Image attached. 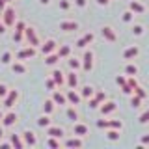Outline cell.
<instances>
[{"mask_svg": "<svg viewBox=\"0 0 149 149\" xmlns=\"http://www.w3.org/2000/svg\"><path fill=\"white\" fill-rule=\"evenodd\" d=\"M2 19H4V24L6 26H15V22H17V17H15V9L13 8H6L2 11Z\"/></svg>", "mask_w": 149, "mask_h": 149, "instance_id": "obj_1", "label": "cell"}, {"mask_svg": "<svg viewBox=\"0 0 149 149\" xmlns=\"http://www.w3.org/2000/svg\"><path fill=\"white\" fill-rule=\"evenodd\" d=\"M37 54V50H36V47H26V49H21L17 52V58L19 60H28V58H34V56Z\"/></svg>", "mask_w": 149, "mask_h": 149, "instance_id": "obj_2", "label": "cell"}, {"mask_svg": "<svg viewBox=\"0 0 149 149\" xmlns=\"http://www.w3.org/2000/svg\"><path fill=\"white\" fill-rule=\"evenodd\" d=\"M101 34H102V37H104L106 41H110V43H116V41H118V34L114 32L112 26H102Z\"/></svg>", "mask_w": 149, "mask_h": 149, "instance_id": "obj_3", "label": "cell"}, {"mask_svg": "<svg viewBox=\"0 0 149 149\" xmlns=\"http://www.w3.org/2000/svg\"><path fill=\"white\" fill-rule=\"evenodd\" d=\"M24 36H26L28 43H30L32 47H39V39H37V36H36V30H34L32 26H26V30H24Z\"/></svg>", "mask_w": 149, "mask_h": 149, "instance_id": "obj_4", "label": "cell"}, {"mask_svg": "<svg viewBox=\"0 0 149 149\" xmlns=\"http://www.w3.org/2000/svg\"><path fill=\"white\" fill-rule=\"evenodd\" d=\"M65 95H67V101L71 102V104H74V106H77V104H80V102H82V95H80V93H77V91H74V88H69Z\"/></svg>", "mask_w": 149, "mask_h": 149, "instance_id": "obj_5", "label": "cell"}, {"mask_svg": "<svg viewBox=\"0 0 149 149\" xmlns=\"http://www.w3.org/2000/svg\"><path fill=\"white\" fill-rule=\"evenodd\" d=\"M17 99H19V91L17 90H9V93L4 97V106H6V108H11Z\"/></svg>", "mask_w": 149, "mask_h": 149, "instance_id": "obj_6", "label": "cell"}, {"mask_svg": "<svg viewBox=\"0 0 149 149\" xmlns=\"http://www.w3.org/2000/svg\"><path fill=\"white\" fill-rule=\"evenodd\" d=\"M116 108H118V104H116L114 101H104L102 104L99 106V110H101V114L102 116H108V114H112Z\"/></svg>", "mask_w": 149, "mask_h": 149, "instance_id": "obj_7", "label": "cell"}, {"mask_svg": "<svg viewBox=\"0 0 149 149\" xmlns=\"http://www.w3.org/2000/svg\"><path fill=\"white\" fill-rule=\"evenodd\" d=\"M82 60H84V62H82L84 71H91V67H93V52H91V50H86Z\"/></svg>", "mask_w": 149, "mask_h": 149, "instance_id": "obj_8", "label": "cell"}, {"mask_svg": "<svg viewBox=\"0 0 149 149\" xmlns=\"http://www.w3.org/2000/svg\"><path fill=\"white\" fill-rule=\"evenodd\" d=\"M58 49V45H56V41L54 39H47L43 45H41V52H43L45 56L47 54H50V52H54V50Z\"/></svg>", "mask_w": 149, "mask_h": 149, "instance_id": "obj_9", "label": "cell"}, {"mask_svg": "<svg viewBox=\"0 0 149 149\" xmlns=\"http://www.w3.org/2000/svg\"><path fill=\"white\" fill-rule=\"evenodd\" d=\"M60 30L74 32V30H78V22L77 21H62V22H60Z\"/></svg>", "mask_w": 149, "mask_h": 149, "instance_id": "obj_10", "label": "cell"}, {"mask_svg": "<svg viewBox=\"0 0 149 149\" xmlns=\"http://www.w3.org/2000/svg\"><path fill=\"white\" fill-rule=\"evenodd\" d=\"M15 121H17V114L15 112H8L2 118V125L4 127H11V125H15Z\"/></svg>", "mask_w": 149, "mask_h": 149, "instance_id": "obj_11", "label": "cell"}, {"mask_svg": "<svg viewBox=\"0 0 149 149\" xmlns=\"http://www.w3.org/2000/svg\"><path fill=\"white\" fill-rule=\"evenodd\" d=\"M138 54H140V49H138L136 45H134V47H129V49L123 50V60H132V58H136Z\"/></svg>", "mask_w": 149, "mask_h": 149, "instance_id": "obj_12", "label": "cell"}, {"mask_svg": "<svg viewBox=\"0 0 149 149\" xmlns=\"http://www.w3.org/2000/svg\"><path fill=\"white\" fill-rule=\"evenodd\" d=\"M93 37H95V36H93L91 32H88L86 36H82L80 39L77 41V47H78V49H84V47H88V45H90L91 41H93Z\"/></svg>", "mask_w": 149, "mask_h": 149, "instance_id": "obj_13", "label": "cell"}, {"mask_svg": "<svg viewBox=\"0 0 149 149\" xmlns=\"http://www.w3.org/2000/svg\"><path fill=\"white\" fill-rule=\"evenodd\" d=\"M73 132H74V136H86L88 132H90V129H88V125H84V123H77L73 127Z\"/></svg>", "mask_w": 149, "mask_h": 149, "instance_id": "obj_14", "label": "cell"}, {"mask_svg": "<svg viewBox=\"0 0 149 149\" xmlns=\"http://www.w3.org/2000/svg\"><path fill=\"white\" fill-rule=\"evenodd\" d=\"M22 136H24V143H26V146L34 147L36 143H37V138H36V134L32 132V130H24V132H22Z\"/></svg>", "mask_w": 149, "mask_h": 149, "instance_id": "obj_15", "label": "cell"}, {"mask_svg": "<svg viewBox=\"0 0 149 149\" xmlns=\"http://www.w3.org/2000/svg\"><path fill=\"white\" fill-rule=\"evenodd\" d=\"M52 101L56 102V104H67V95H63L62 91H58V90H54L52 91Z\"/></svg>", "mask_w": 149, "mask_h": 149, "instance_id": "obj_16", "label": "cell"}, {"mask_svg": "<svg viewBox=\"0 0 149 149\" xmlns=\"http://www.w3.org/2000/svg\"><path fill=\"white\" fill-rule=\"evenodd\" d=\"M47 134H49V136H54V138H62L63 136V129L62 127H50V125H49Z\"/></svg>", "mask_w": 149, "mask_h": 149, "instance_id": "obj_17", "label": "cell"}, {"mask_svg": "<svg viewBox=\"0 0 149 149\" xmlns=\"http://www.w3.org/2000/svg\"><path fill=\"white\" fill-rule=\"evenodd\" d=\"M65 82H67L69 88H77V86H78V77H77V73L71 71V73L67 74V78H65Z\"/></svg>", "mask_w": 149, "mask_h": 149, "instance_id": "obj_18", "label": "cell"}, {"mask_svg": "<svg viewBox=\"0 0 149 149\" xmlns=\"http://www.w3.org/2000/svg\"><path fill=\"white\" fill-rule=\"evenodd\" d=\"M129 9H132L134 13H143V11H146L143 4H140L138 0H130V4H129Z\"/></svg>", "mask_w": 149, "mask_h": 149, "instance_id": "obj_19", "label": "cell"}, {"mask_svg": "<svg viewBox=\"0 0 149 149\" xmlns=\"http://www.w3.org/2000/svg\"><path fill=\"white\" fill-rule=\"evenodd\" d=\"M11 71L17 73V74H24V73H26V65L21 63V62H13V63H11Z\"/></svg>", "mask_w": 149, "mask_h": 149, "instance_id": "obj_20", "label": "cell"}, {"mask_svg": "<svg viewBox=\"0 0 149 149\" xmlns=\"http://www.w3.org/2000/svg\"><path fill=\"white\" fill-rule=\"evenodd\" d=\"M9 142H11V146L17 147V149H22V147H24V142L19 138V134H11V136H9Z\"/></svg>", "mask_w": 149, "mask_h": 149, "instance_id": "obj_21", "label": "cell"}, {"mask_svg": "<svg viewBox=\"0 0 149 149\" xmlns=\"http://www.w3.org/2000/svg\"><path fill=\"white\" fill-rule=\"evenodd\" d=\"M80 95H82V99H91V97L95 95V90H93L91 86H84L80 90Z\"/></svg>", "mask_w": 149, "mask_h": 149, "instance_id": "obj_22", "label": "cell"}, {"mask_svg": "<svg viewBox=\"0 0 149 149\" xmlns=\"http://www.w3.org/2000/svg\"><path fill=\"white\" fill-rule=\"evenodd\" d=\"M58 60H62V58L58 56V52H50V54H47L45 63H47V65H56V63H58Z\"/></svg>", "mask_w": 149, "mask_h": 149, "instance_id": "obj_23", "label": "cell"}, {"mask_svg": "<svg viewBox=\"0 0 149 149\" xmlns=\"http://www.w3.org/2000/svg\"><path fill=\"white\" fill-rule=\"evenodd\" d=\"M52 78H54V82L58 84V86H63L65 78H63V73L60 71V69H54V71H52Z\"/></svg>", "mask_w": 149, "mask_h": 149, "instance_id": "obj_24", "label": "cell"}, {"mask_svg": "<svg viewBox=\"0 0 149 149\" xmlns=\"http://www.w3.org/2000/svg\"><path fill=\"white\" fill-rule=\"evenodd\" d=\"M65 146H67V147H82L84 142L80 140V136H77V138H69L67 142H65Z\"/></svg>", "mask_w": 149, "mask_h": 149, "instance_id": "obj_25", "label": "cell"}, {"mask_svg": "<svg viewBox=\"0 0 149 149\" xmlns=\"http://www.w3.org/2000/svg\"><path fill=\"white\" fill-rule=\"evenodd\" d=\"M69 54H71V47H69V45H62L58 49V56H60V58H67Z\"/></svg>", "mask_w": 149, "mask_h": 149, "instance_id": "obj_26", "label": "cell"}, {"mask_svg": "<svg viewBox=\"0 0 149 149\" xmlns=\"http://www.w3.org/2000/svg\"><path fill=\"white\" fill-rule=\"evenodd\" d=\"M54 104H56V102H54L52 99H50V101H45V104H43V112L50 116V114L54 112Z\"/></svg>", "mask_w": 149, "mask_h": 149, "instance_id": "obj_27", "label": "cell"}, {"mask_svg": "<svg viewBox=\"0 0 149 149\" xmlns=\"http://www.w3.org/2000/svg\"><path fill=\"white\" fill-rule=\"evenodd\" d=\"M125 73L129 74V77H136V73H138V67L134 63H127L125 65Z\"/></svg>", "mask_w": 149, "mask_h": 149, "instance_id": "obj_28", "label": "cell"}, {"mask_svg": "<svg viewBox=\"0 0 149 149\" xmlns=\"http://www.w3.org/2000/svg\"><path fill=\"white\" fill-rule=\"evenodd\" d=\"M106 138L108 140H119V129H108V132H106Z\"/></svg>", "mask_w": 149, "mask_h": 149, "instance_id": "obj_29", "label": "cell"}, {"mask_svg": "<svg viewBox=\"0 0 149 149\" xmlns=\"http://www.w3.org/2000/svg\"><path fill=\"white\" fill-rule=\"evenodd\" d=\"M69 67H71L73 71H77V69L82 67V62H80L78 58H69Z\"/></svg>", "mask_w": 149, "mask_h": 149, "instance_id": "obj_30", "label": "cell"}, {"mask_svg": "<svg viewBox=\"0 0 149 149\" xmlns=\"http://www.w3.org/2000/svg\"><path fill=\"white\" fill-rule=\"evenodd\" d=\"M37 125H39V127H49V125H50V118H49V114L41 116V118L37 119Z\"/></svg>", "mask_w": 149, "mask_h": 149, "instance_id": "obj_31", "label": "cell"}, {"mask_svg": "<svg viewBox=\"0 0 149 149\" xmlns=\"http://www.w3.org/2000/svg\"><path fill=\"white\" fill-rule=\"evenodd\" d=\"M132 19H134V11L132 9H127V11L123 13V17H121V21L123 22H132Z\"/></svg>", "mask_w": 149, "mask_h": 149, "instance_id": "obj_32", "label": "cell"}, {"mask_svg": "<svg viewBox=\"0 0 149 149\" xmlns=\"http://www.w3.org/2000/svg\"><path fill=\"white\" fill-rule=\"evenodd\" d=\"M65 114H67V118L71 119V121H77L78 119V114H77V110H74L73 106H69V108L65 110Z\"/></svg>", "mask_w": 149, "mask_h": 149, "instance_id": "obj_33", "label": "cell"}, {"mask_svg": "<svg viewBox=\"0 0 149 149\" xmlns=\"http://www.w3.org/2000/svg\"><path fill=\"white\" fill-rule=\"evenodd\" d=\"M47 146L58 149V147H60V140H58V138H54V136H49V140H47Z\"/></svg>", "mask_w": 149, "mask_h": 149, "instance_id": "obj_34", "label": "cell"}, {"mask_svg": "<svg viewBox=\"0 0 149 149\" xmlns=\"http://www.w3.org/2000/svg\"><path fill=\"white\" fill-rule=\"evenodd\" d=\"M93 99H95L99 104H102V102L106 101V93L104 91H95V95H93Z\"/></svg>", "mask_w": 149, "mask_h": 149, "instance_id": "obj_35", "label": "cell"}, {"mask_svg": "<svg viewBox=\"0 0 149 149\" xmlns=\"http://www.w3.org/2000/svg\"><path fill=\"white\" fill-rule=\"evenodd\" d=\"M121 127H123V123H121L119 119H110L108 121V129H119L121 130Z\"/></svg>", "mask_w": 149, "mask_h": 149, "instance_id": "obj_36", "label": "cell"}, {"mask_svg": "<svg viewBox=\"0 0 149 149\" xmlns=\"http://www.w3.org/2000/svg\"><path fill=\"white\" fill-rule=\"evenodd\" d=\"M45 86H47V90H49V91H54V90H56V86H58V84H56V82H54V78L50 77L49 80L45 82Z\"/></svg>", "mask_w": 149, "mask_h": 149, "instance_id": "obj_37", "label": "cell"}, {"mask_svg": "<svg viewBox=\"0 0 149 149\" xmlns=\"http://www.w3.org/2000/svg\"><path fill=\"white\" fill-rule=\"evenodd\" d=\"M142 97H138V95H132V99H130V104H132V108H138L140 104H142Z\"/></svg>", "mask_w": 149, "mask_h": 149, "instance_id": "obj_38", "label": "cell"}, {"mask_svg": "<svg viewBox=\"0 0 149 149\" xmlns=\"http://www.w3.org/2000/svg\"><path fill=\"white\" fill-rule=\"evenodd\" d=\"M11 58H13L11 52H4V54H2V58H0V62H2L4 65H8V63H11Z\"/></svg>", "mask_w": 149, "mask_h": 149, "instance_id": "obj_39", "label": "cell"}, {"mask_svg": "<svg viewBox=\"0 0 149 149\" xmlns=\"http://www.w3.org/2000/svg\"><path fill=\"white\" fill-rule=\"evenodd\" d=\"M134 93H136L138 97H142V99H147V91L143 90V88H140V86H136V88H134Z\"/></svg>", "mask_w": 149, "mask_h": 149, "instance_id": "obj_40", "label": "cell"}, {"mask_svg": "<svg viewBox=\"0 0 149 149\" xmlns=\"http://www.w3.org/2000/svg\"><path fill=\"white\" fill-rule=\"evenodd\" d=\"M121 91H123L125 95H130V93H134V88H132V86H130V84L127 82L125 86H121Z\"/></svg>", "mask_w": 149, "mask_h": 149, "instance_id": "obj_41", "label": "cell"}, {"mask_svg": "<svg viewBox=\"0 0 149 149\" xmlns=\"http://www.w3.org/2000/svg\"><path fill=\"white\" fill-rule=\"evenodd\" d=\"M138 121H140V123H149V110L142 112V114H140V118H138Z\"/></svg>", "mask_w": 149, "mask_h": 149, "instance_id": "obj_42", "label": "cell"}, {"mask_svg": "<svg viewBox=\"0 0 149 149\" xmlns=\"http://www.w3.org/2000/svg\"><path fill=\"white\" fill-rule=\"evenodd\" d=\"M24 30H26L24 21H17V22H15V32H24Z\"/></svg>", "mask_w": 149, "mask_h": 149, "instance_id": "obj_43", "label": "cell"}, {"mask_svg": "<svg viewBox=\"0 0 149 149\" xmlns=\"http://www.w3.org/2000/svg\"><path fill=\"white\" fill-rule=\"evenodd\" d=\"M132 34H134V36H142V34H143V26H142V24H134Z\"/></svg>", "mask_w": 149, "mask_h": 149, "instance_id": "obj_44", "label": "cell"}, {"mask_svg": "<svg viewBox=\"0 0 149 149\" xmlns=\"http://www.w3.org/2000/svg\"><path fill=\"white\" fill-rule=\"evenodd\" d=\"M69 8H71V2H69V0H60V9H63V11H67Z\"/></svg>", "mask_w": 149, "mask_h": 149, "instance_id": "obj_45", "label": "cell"}, {"mask_svg": "<svg viewBox=\"0 0 149 149\" xmlns=\"http://www.w3.org/2000/svg\"><path fill=\"white\" fill-rule=\"evenodd\" d=\"M8 93H9L8 86H6V84H0V97H2V99H4V97H6Z\"/></svg>", "mask_w": 149, "mask_h": 149, "instance_id": "obj_46", "label": "cell"}, {"mask_svg": "<svg viewBox=\"0 0 149 149\" xmlns=\"http://www.w3.org/2000/svg\"><path fill=\"white\" fill-rule=\"evenodd\" d=\"M97 127L99 129H108V121L106 119H97Z\"/></svg>", "mask_w": 149, "mask_h": 149, "instance_id": "obj_47", "label": "cell"}, {"mask_svg": "<svg viewBox=\"0 0 149 149\" xmlns=\"http://www.w3.org/2000/svg\"><path fill=\"white\" fill-rule=\"evenodd\" d=\"M140 143H142V146H149V134H143V136L140 138Z\"/></svg>", "mask_w": 149, "mask_h": 149, "instance_id": "obj_48", "label": "cell"}, {"mask_svg": "<svg viewBox=\"0 0 149 149\" xmlns=\"http://www.w3.org/2000/svg\"><path fill=\"white\" fill-rule=\"evenodd\" d=\"M116 82H118L119 86H125V84H127V78H125V77H118V78H116Z\"/></svg>", "mask_w": 149, "mask_h": 149, "instance_id": "obj_49", "label": "cell"}, {"mask_svg": "<svg viewBox=\"0 0 149 149\" xmlns=\"http://www.w3.org/2000/svg\"><path fill=\"white\" fill-rule=\"evenodd\" d=\"M127 82H129L132 88H136V86H138V82H136V78H134V77H129V78H127Z\"/></svg>", "mask_w": 149, "mask_h": 149, "instance_id": "obj_50", "label": "cell"}, {"mask_svg": "<svg viewBox=\"0 0 149 149\" xmlns=\"http://www.w3.org/2000/svg\"><path fill=\"white\" fill-rule=\"evenodd\" d=\"M99 106H101V104H99V102H97V101L91 97V99H90V108H99Z\"/></svg>", "mask_w": 149, "mask_h": 149, "instance_id": "obj_51", "label": "cell"}, {"mask_svg": "<svg viewBox=\"0 0 149 149\" xmlns=\"http://www.w3.org/2000/svg\"><path fill=\"white\" fill-rule=\"evenodd\" d=\"M74 4H77L78 8H86V4H88V0H74Z\"/></svg>", "mask_w": 149, "mask_h": 149, "instance_id": "obj_52", "label": "cell"}, {"mask_svg": "<svg viewBox=\"0 0 149 149\" xmlns=\"http://www.w3.org/2000/svg\"><path fill=\"white\" fill-rule=\"evenodd\" d=\"M97 4H99V6H108L110 0H97Z\"/></svg>", "mask_w": 149, "mask_h": 149, "instance_id": "obj_53", "label": "cell"}, {"mask_svg": "<svg viewBox=\"0 0 149 149\" xmlns=\"http://www.w3.org/2000/svg\"><path fill=\"white\" fill-rule=\"evenodd\" d=\"M6 9V0H0V13Z\"/></svg>", "mask_w": 149, "mask_h": 149, "instance_id": "obj_54", "label": "cell"}, {"mask_svg": "<svg viewBox=\"0 0 149 149\" xmlns=\"http://www.w3.org/2000/svg\"><path fill=\"white\" fill-rule=\"evenodd\" d=\"M6 28H8V26L4 24V21H2V22H0V34H4V32H6Z\"/></svg>", "mask_w": 149, "mask_h": 149, "instance_id": "obj_55", "label": "cell"}, {"mask_svg": "<svg viewBox=\"0 0 149 149\" xmlns=\"http://www.w3.org/2000/svg\"><path fill=\"white\" fill-rule=\"evenodd\" d=\"M39 2H41V4H49L50 0H39Z\"/></svg>", "mask_w": 149, "mask_h": 149, "instance_id": "obj_56", "label": "cell"}, {"mask_svg": "<svg viewBox=\"0 0 149 149\" xmlns=\"http://www.w3.org/2000/svg\"><path fill=\"white\" fill-rule=\"evenodd\" d=\"M2 136H4V130H2V129H0V138H2Z\"/></svg>", "mask_w": 149, "mask_h": 149, "instance_id": "obj_57", "label": "cell"}, {"mask_svg": "<svg viewBox=\"0 0 149 149\" xmlns=\"http://www.w3.org/2000/svg\"><path fill=\"white\" fill-rule=\"evenodd\" d=\"M2 118H4V114H2V112H0V119H2Z\"/></svg>", "mask_w": 149, "mask_h": 149, "instance_id": "obj_58", "label": "cell"}, {"mask_svg": "<svg viewBox=\"0 0 149 149\" xmlns=\"http://www.w3.org/2000/svg\"><path fill=\"white\" fill-rule=\"evenodd\" d=\"M6 2H11V0H6Z\"/></svg>", "mask_w": 149, "mask_h": 149, "instance_id": "obj_59", "label": "cell"}]
</instances>
